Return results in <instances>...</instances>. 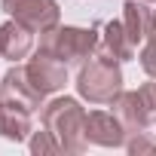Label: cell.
<instances>
[{
    "label": "cell",
    "instance_id": "obj_16",
    "mask_svg": "<svg viewBox=\"0 0 156 156\" xmlns=\"http://www.w3.org/2000/svg\"><path fill=\"white\" fill-rule=\"evenodd\" d=\"M141 67L147 76H156V43L153 40H144V49H141Z\"/></svg>",
    "mask_w": 156,
    "mask_h": 156
},
{
    "label": "cell",
    "instance_id": "obj_10",
    "mask_svg": "<svg viewBox=\"0 0 156 156\" xmlns=\"http://www.w3.org/2000/svg\"><path fill=\"white\" fill-rule=\"evenodd\" d=\"M113 113L119 116V122L126 126V132H144L150 122V113L141 101V92H119V98L113 101Z\"/></svg>",
    "mask_w": 156,
    "mask_h": 156
},
{
    "label": "cell",
    "instance_id": "obj_18",
    "mask_svg": "<svg viewBox=\"0 0 156 156\" xmlns=\"http://www.w3.org/2000/svg\"><path fill=\"white\" fill-rule=\"evenodd\" d=\"M0 104H3V89H0Z\"/></svg>",
    "mask_w": 156,
    "mask_h": 156
},
{
    "label": "cell",
    "instance_id": "obj_13",
    "mask_svg": "<svg viewBox=\"0 0 156 156\" xmlns=\"http://www.w3.org/2000/svg\"><path fill=\"white\" fill-rule=\"evenodd\" d=\"M31 153H34V156L61 153V144L55 141V135H52L49 129H43V132H34V135H31Z\"/></svg>",
    "mask_w": 156,
    "mask_h": 156
},
{
    "label": "cell",
    "instance_id": "obj_17",
    "mask_svg": "<svg viewBox=\"0 0 156 156\" xmlns=\"http://www.w3.org/2000/svg\"><path fill=\"white\" fill-rule=\"evenodd\" d=\"M147 40L156 43V12H153V22H150V34H147Z\"/></svg>",
    "mask_w": 156,
    "mask_h": 156
},
{
    "label": "cell",
    "instance_id": "obj_9",
    "mask_svg": "<svg viewBox=\"0 0 156 156\" xmlns=\"http://www.w3.org/2000/svg\"><path fill=\"white\" fill-rule=\"evenodd\" d=\"M98 49H101V55H110V58H116L119 64L129 61V58H135V52H138V46L132 43V37H129L122 19L104 25V34H101V40H98Z\"/></svg>",
    "mask_w": 156,
    "mask_h": 156
},
{
    "label": "cell",
    "instance_id": "obj_19",
    "mask_svg": "<svg viewBox=\"0 0 156 156\" xmlns=\"http://www.w3.org/2000/svg\"><path fill=\"white\" fill-rule=\"evenodd\" d=\"M147 3H156V0H147Z\"/></svg>",
    "mask_w": 156,
    "mask_h": 156
},
{
    "label": "cell",
    "instance_id": "obj_20",
    "mask_svg": "<svg viewBox=\"0 0 156 156\" xmlns=\"http://www.w3.org/2000/svg\"><path fill=\"white\" fill-rule=\"evenodd\" d=\"M0 58H3V52H0Z\"/></svg>",
    "mask_w": 156,
    "mask_h": 156
},
{
    "label": "cell",
    "instance_id": "obj_15",
    "mask_svg": "<svg viewBox=\"0 0 156 156\" xmlns=\"http://www.w3.org/2000/svg\"><path fill=\"white\" fill-rule=\"evenodd\" d=\"M138 92H141V101L150 113V122H156V76H150V83H144Z\"/></svg>",
    "mask_w": 156,
    "mask_h": 156
},
{
    "label": "cell",
    "instance_id": "obj_12",
    "mask_svg": "<svg viewBox=\"0 0 156 156\" xmlns=\"http://www.w3.org/2000/svg\"><path fill=\"white\" fill-rule=\"evenodd\" d=\"M150 22H153V12L147 9V0H126L122 3V25L132 37L135 46H141L150 34Z\"/></svg>",
    "mask_w": 156,
    "mask_h": 156
},
{
    "label": "cell",
    "instance_id": "obj_4",
    "mask_svg": "<svg viewBox=\"0 0 156 156\" xmlns=\"http://www.w3.org/2000/svg\"><path fill=\"white\" fill-rule=\"evenodd\" d=\"M3 12L16 22H22L25 28H31L34 34H46L58 25L61 9L55 0H0Z\"/></svg>",
    "mask_w": 156,
    "mask_h": 156
},
{
    "label": "cell",
    "instance_id": "obj_5",
    "mask_svg": "<svg viewBox=\"0 0 156 156\" xmlns=\"http://www.w3.org/2000/svg\"><path fill=\"white\" fill-rule=\"evenodd\" d=\"M0 89H3V101H12V104H19V107H25V110H40L43 107V98H46V92L31 80V73H28V64L25 67H9L6 73H3V80H0Z\"/></svg>",
    "mask_w": 156,
    "mask_h": 156
},
{
    "label": "cell",
    "instance_id": "obj_2",
    "mask_svg": "<svg viewBox=\"0 0 156 156\" xmlns=\"http://www.w3.org/2000/svg\"><path fill=\"white\" fill-rule=\"evenodd\" d=\"M76 92L89 104H113L122 92V67L110 55H92L76 76Z\"/></svg>",
    "mask_w": 156,
    "mask_h": 156
},
{
    "label": "cell",
    "instance_id": "obj_3",
    "mask_svg": "<svg viewBox=\"0 0 156 156\" xmlns=\"http://www.w3.org/2000/svg\"><path fill=\"white\" fill-rule=\"evenodd\" d=\"M98 34L92 28H73V25H55L52 31L40 34V49L52 52L58 61H64L67 67H83L95 49H98Z\"/></svg>",
    "mask_w": 156,
    "mask_h": 156
},
{
    "label": "cell",
    "instance_id": "obj_6",
    "mask_svg": "<svg viewBox=\"0 0 156 156\" xmlns=\"http://www.w3.org/2000/svg\"><path fill=\"white\" fill-rule=\"evenodd\" d=\"M126 126L110 110H89L86 113V138L98 147H126Z\"/></svg>",
    "mask_w": 156,
    "mask_h": 156
},
{
    "label": "cell",
    "instance_id": "obj_1",
    "mask_svg": "<svg viewBox=\"0 0 156 156\" xmlns=\"http://www.w3.org/2000/svg\"><path fill=\"white\" fill-rule=\"evenodd\" d=\"M43 129L55 135L61 144V153H83L89 147L86 138V110L76 98H55L43 107Z\"/></svg>",
    "mask_w": 156,
    "mask_h": 156
},
{
    "label": "cell",
    "instance_id": "obj_8",
    "mask_svg": "<svg viewBox=\"0 0 156 156\" xmlns=\"http://www.w3.org/2000/svg\"><path fill=\"white\" fill-rule=\"evenodd\" d=\"M31 49H34V31L31 28H25L16 19H9L0 28V52H3V58L19 61V58H28Z\"/></svg>",
    "mask_w": 156,
    "mask_h": 156
},
{
    "label": "cell",
    "instance_id": "obj_7",
    "mask_svg": "<svg viewBox=\"0 0 156 156\" xmlns=\"http://www.w3.org/2000/svg\"><path fill=\"white\" fill-rule=\"evenodd\" d=\"M28 73H31V80H34L46 95L64 89V83H67V64L58 61V58H55L52 52H46V49H37V52H34V58L28 61Z\"/></svg>",
    "mask_w": 156,
    "mask_h": 156
},
{
    "label": "cell",
    "instance_id": "obj_11",
    "mask_svg": "<svg viewBox=\"0 0 156 156\" xmlns=\"http://www.w3.org/2000/svg\"><path fill=\"white\" fill-rule=\"evenodd\" d=\"M28 135H31V110H25L12 101H3L0 104V138L19 144Z\"/></svg>",
    "mask_w": 156,
    "mask_h": 156
},
{
    "label": "cell",
    "instance_id": "obj_14",
    "mask_svg": "<svg viewBox=\"0 0 156 156\" xmlns=\"http://www.w3.org/2000/svg\"><path fill=\"white\" fill-rule=\"evenodd\" d=\"M126 150H129L132 156L156 153V141L147 135V129H144V132H129V135H126Z\"/></svg>",
    "mask_w": 156,
    "mask_h": 156
}]
</instances>
